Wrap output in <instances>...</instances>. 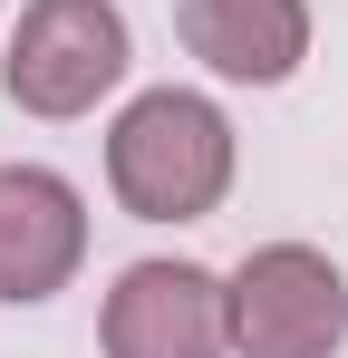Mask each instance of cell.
Returning a JSON list of instances; mask_svg holds the SVG:
<instances>
[{"label":"cell","instance_id":"obj_1","mask_svg":"<svg viewBox=\"0 0 348 358\" xmlns=\"http://www.w3.org/2000/svg\"><path fill=\"white\" fill-rule=\"evenodd\" d=\"M107 184L136 223H203L232 194V117L194 87H145L107 126Z\"/></svg>","mask_w":348,"mask_h":358},{"label":"cell","instance_id":"obj_2","mask_svg":"<svg viewBox=\"0 0 348 358\" xmlns=\"http://www.w3.org/2000/svg\"><path fill=\"white\" fill-rule=\"evenodd\" d=\"M126 59H136V39H126V10L116 0H29L20 29H10L0 87L29 117H87L126 78Z\"/></svg>","mask_w":348,"mask_h":358},{"label":"cell","instance_id":"obj_3","mask_svg":"<svg viewBox=\"0 0 348 358\" xmlns=\"http://www.w3.org/2000/svg\"><path fill=\"white\" fill-rule=\"evenodd\" d=\"M223 310L242 358H339L348 339V281L310 242H261L223 281Z\"/></svg>","mask_w":348,"mask_h":358},{"label":"cell","instance_id":"obj_4","mask_svg":"<svg viewBox=\"0 0 348 358\" xmlns=\"http://www.w3.org/2000/svg\"><path fill=\"white\" fill-rule=\"evenodd\" d=\"M97 339H107V358H223L232 349L223 281L203 262H126Z\"/></svg>","mask_w":348,"mask_h":358},{"label":"cell","instance_id":"obj_5","mask_svg":"<svg viewBox=\"0 0 348 358\" xmlns=\"http://www.w3.org/2000/svg\"><path fill=\"white\" fill-rule=\"evenodd\" d=\"M87 262V203L49 165H0V300H58Z\"/></svg>","mask_w":348,"mask_h":358},{"label":"cell","instance_id":"obj_6","mask_svg":"<svg viewBox=\"0 0 348 358\" xmlns=\"http://www.w3.org/2000/svg\"><path fill=\"white\" fill-rule=\"evenodd\" d=\"M174 29L232 87H281L310 59V0H184Z\"/></svg>","mask_w":348,"mask_h":358}]
</instances>
